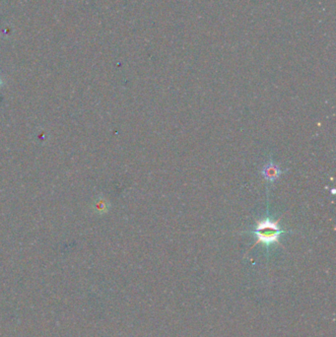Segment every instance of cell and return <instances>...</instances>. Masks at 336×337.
I'll use <instances>...</instances> for the list:
<instances>
[{
  "label": "cell",
  "instance_id": "cell-1",
  "mask_svg": "<svg viewBox=\"0 0 336 337\" xmlns=\"http://www.w3.org/2000/svg\"><path fill=\"white\" fill-rule=\"evenodd\" d=\"M251 233L257 238L256 245L263 244L264 246L269 247L274 244H279L280 236L288 232L280 228L279 220L273 221L269 216H266L257 222Z\"/></svg>",
  "mask_w": 336,
  "mask_h": 337
},
{
  "label": "cell",
  "instance_id": "cell-2",
  "mask_svg": "<svg viewBox=\"0 0 336 337\" xmlns=\"http://www.w3.org/2000/svg\"><path fill=\"white\" fill-rule=\"evenodd\" d=\"M261 174L266 180H268L269 182H274L283 174V172L281 171L279 166H277L273 163V161L270 160L269 163H267L263 167Z\"/></svg>",
  "mask_w": 336,
  "mask_h": 337
}]
</instances>
